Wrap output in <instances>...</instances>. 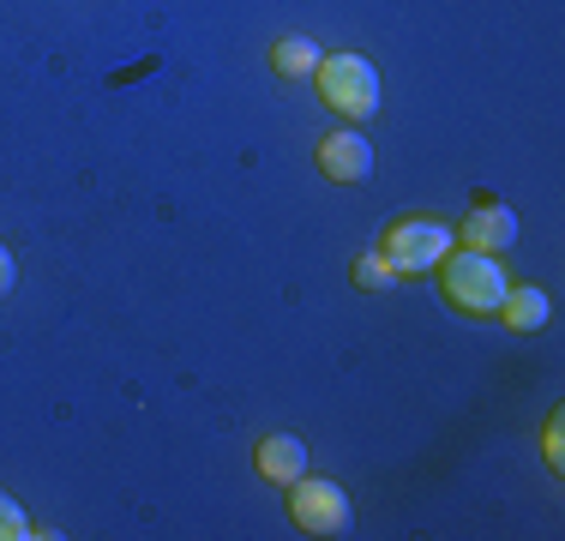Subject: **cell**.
I'll use <instances>...</instances> for the list:
<instances>
[{"label": "cell", "mask_w": 565, "mask_h": 541, "mask_svg": "<svg viewBox=\"0 0 565 541\" xmlns=\"http://www.w3.org/2000/svg\"><path fill=\"white\" fill-rule=\"evenodd\" d=\"M439 289H446V301L457 314H476V319H493L511 289L500 253H476V247H451L446 259H439Z\"/></svg>", "instance_id": "6da1fadb"}, {"label": "cell", "mask_w": 565, "mask_h": 541, "mask_svg": "<svg viewBox=\"0 0 565 541\" xmlns=\"http://www.w3.org/2000/svg\"><path fill=\"white\" fill-rule=\"evenodd\" d=\"M451 247H457V229L439 223V216H397L380 235V259L392 265V277H427Z\"/></svg>", "instance_id": "7a4b0ae2"}, {"label": "cell", "mask_w": 565, "mask_h": 541, "mask_svg": "<svg viewBox=\"0 0 565 541\" xmlns=\"http://www.w3.org/2000/svg\"><path fill=\"white\" fill-rule=\"evenodd\" d=\"M313 85H319V103L343 120H367L380 108V66L367 54H326Z\"/></svg>", "instance_id": "3957f363"}, {"label": "cell", "mask_w": 565, "mask_h": 541, "mask_svg": "<svg viewBox=\"0 0 565 541\" xmlns=\"http://www.w3.org/2000/svg\"><path fill=\"white\" fill-rule=\"evenodd\" d=\"M289 518L301 535H349V494L326 476L289 481Z\"/></svg>", "instance_id": "277c9868"}, {"label": "cell", "mask_w": 565, "mask_h": 541, "mask_svg": "<svg viewBox=\"0 0 565 541\" xmlns=\"http://www.w3.org/2000/svg\"><path fill=\"white\" fill-rule=\"evenodd\" d=\"M319 174H326V181H338V187L367 181V174H373V145L361 139L355 127L326 132V139H319Z\"/></svg>", "instance_id": "5b68a950"}, {"label": "cell", "mask_w": 565, "mask_h": 541, "mask_svg": "<svg viewBox=\"0 0 565 541\" xmlns=\"http://www.w3.org/2000/svg\"><path fill=\"white\" fill-rule=\"evenodd\" d=\"M457 241L476 253H505L511 241H518V211L511 205H476L463 216V229H457Z\"/></svg>", "instance_id": "8992f818"}, {"label": "cell", "mask_w": 565, "mask_h": 541, "mask_svg": "<svg viewBox=\"0 0 565 541\" xmlns=\"http://www.w3.org/2000/svg\"><path fill=\"white\" fill-rule=\"evenodd\" d=\"M253 469H259L265 481L289 487L295 476H307V445L295 439V433H265V439L253 445Z\"/></svg>", "instance_id": "52a82bcc"}, {"label": "cell", "mask_w": 565, "mask_h": 541, "mask_svg": "<svg viewBox=\"0 0 565 541\" xmlns=\"http://www.w3.org/2000/svg\"><path fill=\"white\" fill-rule=\"evenodd\" d=\"M547 314H554V301H547L542 283H511L505 301H500V314H493V319H505L511 331H542Z\"/></svg>", "instance_id": "ba28073f"}, {"label": "cell", "mask_w": 565, "mask_h": 541, "mask_svg": "<svg viewBox=\"0 0 565 541\" xmlns=\"http://www.w3.org/2000/svg\"><path fill=\"white\" fill-rule=\"evenodd\" d=\"M319 61H326V49H319L313 36H277L271 43V66L282 78H313Z\"/></svg>", "instance_id": "9c48e42d"}, {"label": "cell", "mask_w": 565, "mask_h": 541, "mask_svg": "<svg viewBox=\"0 0 565 541\" xmlns=\"http://www.w3.org/2000/svg\"><path fill=\"white\" fill-rule=\"evenodd\" d=\"M355 289H361V295L392 289V265L380 259V247H373V253H361V259H355Z\"/></svg>", "instance_id": "30bf717a"}, {"label": "cell", "mask_w": 565, "mask_h": 541, "mask_svg": "<svg viewBox=\"0 0 565 541\" xmlns=\"http://www.w3.org/2000/svg\"><path fill=\"white\" fill-rule=\"evenodd\" d=\"M31 530L36 523L24 518V506L12 494H0V541H31Z\"/></svg>", "instance_id": "8fae6325"}, {"label": "cell", "mask_w": 565, "mask_h": 541, "mask_svg": "<svg viewBox=\"0 0 565 541\" xmlns=\"http://www.w3.org/2000/svg\"><path fill=\"white\" fill-rule=\"evenodd\" d=\"M542 452H547V464H565V445H559V410L554 415H547V433H542Z\"/></svg>", "instance_id": "7c38bea8"}, {"label": "cell", "mask_w": 565, "mask_h": 541, "mask_svg": "<svg viewBox=\"0 0 565 541\" xmlns=\"http://www.w3.org/2000/svg\"><path fill=\"white\" fill-rule=\"evenodd\" d=\"M12 277H19V265H12V247L0 241V295H12Z\"/></svg>", "instance_id": "4fadbf2b"}]
</instances>
